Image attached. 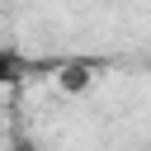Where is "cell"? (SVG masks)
I'll return each mask as SVG.
<instances>
[{
  "instance_id": "6da1fadb",
  "label": "cell",
  "mask_w": 151,
  "mask_h": 151,
  "mask_svg": "<svg viewBox=\"0 0 151 151\" xmlns=\"http://www.w3.org/2000/svg\"><path fill=\"white\" fill-rule=\"evenodd\" d=\"M57 61H28V57H19L14 47H0V90H9V85H19L24 76H33V71H52Z\"/></svg>"
},
{
  "instance_id": "7a4b0ae2",
  "label": "cell",
  "mask_w": 151,
  "mask_h": 151,
  "mask_svg": "<svg viewBox=\"0 0 151 151\" xmlns=\"http://www.w3.org/2000/svg\"><path fill=\"white\" fill-rule=\"evenodd\" d=\"M9 151H38V146H33V142H24V137H14V146H9Z\"/></svg>"
}]
</instances>
